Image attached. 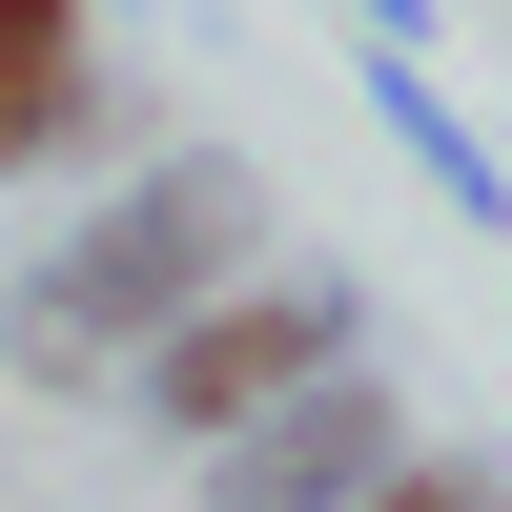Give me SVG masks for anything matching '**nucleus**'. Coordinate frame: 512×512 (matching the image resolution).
Wrapping results in <instances>:
<instances>
[{
	"label": "nucleus",
	"mask_w": 512,
	"mask_h": 512,
	"mask_svg": "<svg viewBox=\"0 0 512 512\" xmlns=\"http://www.w3.org/2000/svg\"><path fill=\"white\" fill-rule=\"evenodd\" d=\"M246 246H267V185H246L226 144H185L164 185H123L103 226H82L62 267L21 287V369H41V390H103L123 349H164L185 308H226V287H246Z\"/></svg>",
	"instance_id": "obj_1"
},
{
	"label": "nucleus",
	"mask_w": 512,
	"mask_h": 512,
	"mask_svg": "<svg viewBox=\"0 0 512 512\" xmlns=\"http://www.w3.org/2000/svg\"><path fill=\"white\" fill-rule=\"evenodd\" d=\"M308 369H349V287H226V308H185V328L144 349V410L226 451L246 410H287Z\"/></svg>",
	"instance_id": "obj_2"
},
{
	"label": "nucleus",
	"mask_w": 512,
	"mask_h": 512,
	"mask_svg": "<svg viewBox=\"0 0 512 512\" xmlns=\"http://www.w3.org/2000/svg\"><path fill=\"white\" fill-rule=\"evenodd\" d=\"M369 472H390V390H349V369H308L287 410L226 431V512H349Z\"/></svg>",
	"instance_id": "obj_3"
},
{
	"label": "nucleus",
	"mask_w": 512,
	"mask_h": 512,
	"mask_svg": "<svg viewBox=\"0 0 512 512\" xmlns=\"http://www.w3.org/2000/svg\"><path fill=\"white\" fill-rule=\"evenodd\" d=\"M82 123V0H0V164H41Z\"/></svg>",
	"instance_id": "obj_4"
},
{
	"label": "nucleus",
	"mask_w": 512,
	"mask_h": 512,
	"mask_svg": "<svg viewBox=\"0 0 512 512\" xmlns=\"http://www.w3.org/2000/svg\"><path fill=\"white\" fill-rule=\"evenodd\" d=\"M349 512H512V472H492V451H390Z\"/></svg>",
	"instance_id": "obj_5"
},
{
	"label": "nucleus",
	"mask_w": 512,
	"mask_h": 512,
	"mask_svg": "<svg viewBox=\"0 0 512 512\" xmlns=\"http://www.w3.org/2000/svg\"><path fill=\"white\" fill-rule=\"evenodd\" d=\"M369 21H410V0H369Z\"/></svg>",
	"instance_id": "obj_6"
}]
</instances>
